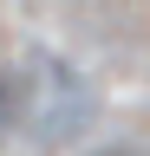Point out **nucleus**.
<instances>
[{
  "mask_svg": "<svg viewBox=\"0 0 150 156\" xmlns=\"http://www.w3.org/2000/svg\"><path fill=\"white\" fill-rule=\"evenodd\" d=\"M26 72H13V65H0V143H7L13 130H26Z\"/></svg>",
  "mask_w": 150,
  "mask_h": 156,
  "instance_id": "f257e3e1",
  "label": "nucleus"
},
{
  "mask_svg": "<svg viewBox=\"0 0 150 156\" xmlns=\"http://www.w3.org/2000/svg\"><path fill=\"white\" fill-rule=\"evenodd\" d=\"M91 156H150V150H144V143H124V136H118V143H98Z\"/></svg>",
  "mask_w": 150,
  "mask_h": 156,
  "instance_id": "f03ea898",
  "label": "nucleus"
}]
</instances>
